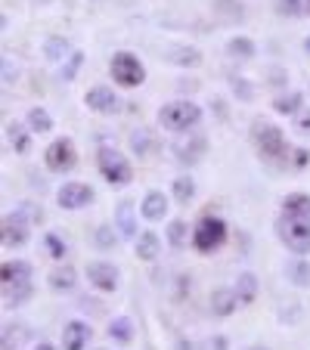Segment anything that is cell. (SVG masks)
I'll list each match as a JSON object with an SVG mask.
<instances>
[{
  "label": "cell",
  "instance_id": "1",
  "mask_svg": "<svg viewBox=\"0 0 310 350\" xmlns=\"http://www.w3.org/2000/svg\"><path fill=\"white\" fill-rule=\"evenodd\" d=\"M198 121H202V109H198L196 103H190V99H174V103L159 109V124L165 127V131L183 133V131H190V127H196Z\"/></svg>",
  "mask_w": 310,
  "mask_h": 350
},
{
  "label": "cell",
  "instance_id": "2",
  "mask_svg": "<svg viewBox=\"0 0 310 350\" xmlns=\"http://www.w3.org/2000/svg\"><path fill=\"white\" fill-rule=\"evenodd\" d=\"M251 139H255L257 152L270 161H283L289 155V146H285V137L279 127H273L270 121H255L251 127Z\"/></svg>",
  "mask_w": 310,
  "mask_h": 350
},
{
  "label": "cell",
  "instance_id": "3",
  "mask_svg": "<svg viewBox=\"0 0 310 350\" xmlns=\"http://www.w3.org/2000/svg\"><path fill=\"white\" fill-rule=\"evenodd\" d=\"M96 165H99V174L106 177V183H112V186H127L133 180L131 161H127L118 149H112V146H103V149H99Z\"/></svg>",
  "mask_w": 310,
  "mask_h": 350
},
{
  "label": "cell",
  "instance_id": "4",
  "mask_svg": "<svg viewBox=\"0 0 310 350\" xmlns=\"http://www.w3.org/2000/svg\"><path fill=\"white\" fill-rule=\"evenodd\" d=\"M279 239L295 254H310V217H285L276 224Z\"/></svg>",
  "mask_w": 310,
  "mask_h": 350
},
{
  "label": "cell",
  "instance_id": "5",
  "mask_svg": "<svg viewBox=\"0 0 310 350\" xmlns=\"http://www.w3.org/2000/svg\"><path fill=\"white\" fill-rule=\"evenodd\" d=\"M227 242V224L220 217H202L192 230V248L202 254L218 252L220 245Z\"/></svg>",
  "mask_w": 310,
  "mask_h": 350
},
{
  "label": "cell",
  "instance_id": "6",
  "mask_svg": "<svg viewBox=\"0 0 310 350\" xmlns=\"http://www.w3.org/2000/svg\"><path fill=\"white\" fill-rule=\"evenodd\" d=\"M112 78H115V84H121V87H140L146 81V68H143V62L137 59L133 53H115L112 56Z\"/></svg>",
  "mask_w": 310,
  "mask_h": 350
},
{
  "label": "cell",
  "instance_id": "7",
  "mask_svg": "<svg viewBox=\"0 0 310 350\" xmlns=\"http://www.w3.org/2000/svg\"><path fill=\"white\" fill-rule=\"evenodd\" d=\"M44 161L50 171H72L75 161H78V155H75V143L68 137H60L53 139V143L47 146V152H44Z\"/></svg>",
  "mask_w": 310,
  "mask_h": 350
},
{
  "label": "cell",
  "instance_id": "8",
  "mask_svg": "<svg viewBox=\"0 0 310 350\" xmlns=\"http://www.w3.org/2000/svg\"><path fill=\"white\" fill-rule=\"evenodd\" d=\"M56 202L66 211H78V208H87L93 202V189L87 183H62L56 192Z\"/></svg>",
  "mask_w": 310,
  "mask_h": 350
},
{
  "label": "cell",
  "instance_id": "9",
  "mask_svg": "<svg viewBox=\"0 0 310 350\" xmlns=\"http://www.w3.org/2000/svg\"><path fill=\"white\" fill-rule=\"evenodd\" d=\"M87 279H90V285L99 288V291H115L118 288V270H115L112 264H106V260H93V264H87Z\"/></svg>",
  "mask_w": 310,
  "mask_h": 350
},
{
  "label": "cell",
  "instance_id": "10",
  "mask_svg": "<svg viewBox=\"0 0 310 350\" xmlns=\"http://www.w3.org/2000/svg\"><path fill=\"white\" fill-rule=\"evenodd\" d=\"M28 242V220L22 217L19 211L7 214L3 217V245L7 248H19V245Z\"/></svg>",
  "mask_w": 310,
  "mask_h": 350
},
{
  "label": "cell",
  "instance_id": "11",
  "mask_svg": "<svg viewBox=\"0 0 310 350\" xmlns=\"http://www.w3.org/2000/svg\"><path fill=\"white\" fill-rule=\"evenodd\" d=\"M93 338L90 323H81V319H72V323L62 329V347L66 350H84Z\"/></svg>",
  "mask_w": 310,
  "mask_h": 350
},
{
  "label": "cell",
  "instance_id": "12",
  "mask_svg": "<svg viewBox=\"0 0 310 350\" xmlns=\"http://www.w3.org/2000/svg\"><path fill=\"white\" fill-rule=\"evenodd\" d=\"M84 103H87V109H93L99 115H109L118 109V96L112 93V87H90L84 93Z\"/></svg>",
  "mask_w": 310,
  "mask_h": 350
},
{
  "label": "cell",
  "instance_id": "13",
  "mask_svg": "<svg viewBox=\"0 0 310 350\" xmlns=\"http://www.w3.org/2000/svg\"><path fill=\"white\" fill-rule=\"evenodd\" d=\"M140 214L146 220H162L168 214V196L159 189H149L143 196V202H140Z\"/></svg>",
  "mask_w": 310,
  "mask_h": 350
},
{
  "label": "cell",
  "instance_id": "14",
  "mask_svg": "<svg viewBox=\"0 0 310 350\" xmlns=\"http://www.w3.org/2000/svg\"><path fill=\"white\" fill-rule=\"evenodd\" d=\"M115 224H118L121 239H137V214H133V202H118V208H115Z\"/></svg>",
  "mask_w": 310,
  "mask_h": 350
},
{
  "label": "cell",
  "instance_id": "15",
  "mask_svg": "<svg viewBox=\"0 0 310 350\" xmlns=\"http://www.w3.org/2000/svg\"><path fill=\"white\" fill-rule=\"evenodd\" d=\"M0 282L3 285L31 282V264H25V260H7V264L0 267Z\"/></svg>",
  "mask_w": 310,
  "mask_h": 350
},
{
  "label": "cell",
  "instance_id": "16",
  "mask_svg": "<svg viewBox=\"0 0 310 350\" xmlns=\"http://www.w3.org/2000/svg\"><path fill=\"white\" fill-rule=\"evenodd\" d=\"M211 313L214 317H230L233 310L239 307V297H236V288H214L211 291Z\"/></svg>",
  "mask_w": 310,
  "mask_h": 350
},
{
  "label": "cell",
  "instance_id": "17",
  "mask_svg": "<svg viewBox=\"0 0 310 350\" xmlns=\"http://www.w3.org/2000/svg\"><path fill=\"white\" fill-rule=\"evenodd\" d=\"M133 252H137L140 260H155L162 252V239L155 236V232H140V236L133 239Z\"/></svg>",
  "mask_w": 310,
  "mask_h": 350
},
{
  "label": "cell",
  "instance_id": "18",
  "mask_svg": "<svg viewBox=\"0 0 310 350\" xmlns=\"http://www.w3.org/2000/svg\"><path fill=\"white\" fill-rule=\"evenodd\" d=\"M283 214L285 217H310V196L307 192H292V196H285Z\"/></svg>",
  "mask_w": 310,
  "mask_h": 350
},
{
  "label": "cell",
  "instance_id": "19",
  "mask_svg": "<svg viewBox=\"0 0 310 350\" xmlns=\"http://www.w3.org/2000/svg\"><path fill=\"white\" fill-rule=\"evenodd\" d=\"M236 297H239V307H248L257 297V276L255 273H239L236 276Z\"/></svg>",
  "mask_w": 310,
  "mask_h": 350
},
{
  "label": "cell",
  "instance_id": "20",
  "mask_svg": "<svg viewBox=\"0 0 310 350\" xmlns=\"http://www.w3.org/2000/svg\"><path fill=\"white\" fill-rule=\"evenodd\" d=\"M168 62H174L180 68H196L202 62V53H198L196 46H171L168 50Z\"/></svg>",
  "mask_w": 310,
  "mask_h": 350
},
{
  "label": "cell",
  "instance_id": "21",
  "mask_svg": "<svg viewBox=\"0 0 310 350\" xmlns=\"http://www.w3.org/2000/svg\"><path fill=\"white\" fill-rule=\"evenodd\" d=\"M25 124H28V131H31V133H50V131H53V118H50V112H47V109H40V106L28 109Z\"/></svg>",
  "mask_w": 310,
  "mask_h": 350
},
{
  "label": "cell",
  "instance_id": "22",
  "mask_svg": "<svg viewBox=\"0 0 310 350\" xmlns=\"http://www.w3.org/2000/svg\"><path fill=\"white\" fill-rule=\"evenodd\" d=\"M47 282H50L53 291H72L75 282H78V273H75L72 267H60V270H53L47 276Z\"/></svg>",
  "mask_w": 310,
  "mask_h": 350
},
{
  "label": "cell",
  "instance_id": "23",
  "mask_svg": "<svg viewBox=\"0 0 310 350\" xmlns=\"http://www.w3.org/2000/svg\"><path fill=\"white\" fill-rule=\"evenodd\" d=\"M31 297V282L22 285H3V307H22Z\"/></svg>",
  "mask_w": 310,
  "mask_h": 350
},
{
  "label": "cell",
  "instance_id": "24",
  "mask_svg": "<svg viewBox=\"0 0 310 350\" xmlns=\"http://www.w3.org/2000/svg\"><path fill=\"white\" fill-rule=\"evenodd\" d=\"M285 279H289L295 288H307L310 285V264L307 260H292V264H285Z\"/></svg>",
  "mask_w": 310,
  "mask_h": 350
},
{
  "label": "cell",
  "instance_id": "25",
  "mask_svg": "<svg viewBox=\"0 0 310 350\" xmlns=\"http://www.w3.org/2000/svg\"><path fill=\"white\" fill-rule=\"evenodd\" d=\"M44 56L50 62H62V59H68V56H72V46H68L66 38H47L44 40Z\"/></svg>",
  "mask_w": 310,
  "mask_h": 350
},
{
  "label": "cell",
  "instance_id": "26",
  "mask_svg": "<svg viewBox=\"0 0 310 350\" xmlns=\"http://www.w3.org/2000/svg\"><path fill=\"white\" fill-rule=\"evenodd\" d=\"M7 139L13 143L16 152H28V149H31V137H28V131L19 124V121H10L7 124Z\"/></svg>",
  "mask_w": 310,
  "mask_h": 350
},
{
  "label": "cell",
  "instance_id": "27",
  "mask_svg": "<svg viewBox=\"0 0 310 350\" xmlns=\"http://www.w3.org/2000/svg\"><path fill=\"white\" fill-rule=\"evenodd\" d=\"M109 338L112 341H118V344H127L133 338V325H131V319L127 317H115L112 323H109Z\"/></svg>",
  "mask_w": 310,
  "mask_h": 350
},
{
  "label": "cell",
  "instance_id": "28",
  "mask_svg": "<svg viewBox=\"0 0 310 350\" xmlns=\"http://www.w3.org/2000/svg\"><path fill=\"white\" fill-rule=\"evenodd\" d=\"M301 106H304V96H301V93H283V96L273 99V109H276L279 115H295Z\"/></svg>",
  "mask_w": 310,
  "mask_h": 350
},
{
  "label": "cell",
  "instance_id": "29",
  "mask_svg": "<svg viewBox=\"0 0 310 350\" xmlns=\"http://www.w3.org/2000/svg\"><path fill=\"white\" fill-rule=\"evenodd\" d=\"M227 53L236 56V59H251V56H255V40L251 38H233L230 44H227Z\"/></svg>",
  "mask_w": 310,
  "mask_h": 350
},
{
  "label": "cell",
  "instance_id": "30",
  "mask_svg": "<svg viewBox=\"0 0 310 350\" xmlns=\"http://www.w3.org/2000/svg\"><path fill=\"white\" fill-rule=\"evenodd\" d=\"M131 146H133V152H137V155H149L152 149H155V137H152L149 131H143V127H140V131L131 133Z\"/></svg>",
  "mask_w": 310,
  "mask_h": 350
},
{
  "label": "cell",
  "instance_id": "31",
  "mask_svg": "<svg viewBox=\"0 0 310 350\" xmlns=\"http://www.w3.org/2000/svg\"><path fill=\"white\" fill-rule=\"evenodd\" d=\"M192 196H196V180L190 177V174H183V177H177L174 180V198L177 202H192Z\"/></svg>",
  "mask_w": 310,
  "mask_h": 350
},
{
  "label": "cell",
  "instance_id": "32",
  "mask_svg": "<svg viewBox=\"0 0 310 350\" xmlns=\"http://www.w3.org/2000/svg\"><path fill=\"white\" fill-rule=\"evenodd\" d=\"M44 245H47V254H50V258H56V260H62V258H66V252H68L66 239H60L56 232H47Z\"/></svg>",
  "mask_w": 310,
  "mask_h": 350
},
{
  "label": "cell",
  "instance_id": "33",
  "mask_svg": "<svg viewBox=\"0 0 310 350\" xmlns=\"http://www.w3.org/2000/svg\"><path fill=\"white\" fill-rule=\"evenodd\" d=\"M81 62H84V53H78V50H72V56H68V62L60 68V78H62V81H75V75H78Z\"/></svg>",
  "mask_w": 310,
  "mask_h": 350
},
{
  "label": "cell",
  "instance_id": "34",
  "mask_svg": "<svg viewBox=\"0 0 310 350\" xmlns=\"http://www.w3.org/2000/svg\"><path fill=\"white\" fill-rule=\"evenodd\" d=\"M230 87H233V93H236V99H242V103H251V99H255V87H251L245 78H230Z\"/></svg>",
  "mask_w": 310,
  "mask_h": 350
},
{
  "label": "cell",
  "instance_id": "35",
  "mask_svg": "<svg viewBox=\"0 0 310 350\" xmlns=\"http://www.w3.org/2000/svg\"><path fill=\"white\" fill-rule=\"evenodd\" d=\"M214 7H218V13H224L227 19H242V7H239L236 0H214Z\"/></svg>",
  "mask_w": 310,
  "mask_h": 350
},
{
  "label": "cell",
  "instance_id": "36",
  "mask_svg": "<svg viewBox=\"0 0 310 350\" xmlns=\"http://www.w3.org/2000/svg\"><path fill=\"white\" fill-rule=\"evenodd\" d=\"M115 242H118V236L112 232V226H109V224L99 226V230H96V245H99V248H115Z\"/></svg>",
  "mask_w": 310,
  "mask_h": 350
},
{
  "label": "cell",
  "instance_id": "37",
  "mask_svg": "<svg viewBox=\"0 0 310 350\" xmlns=\"http://www.w3.org/2000/svg\"><path fill=\"white\" fill-rule=\"evenodd\" d=\"M183 236H186V220H174V224L168 226V239H171V245H183Z\"/></svg>",
  "mask_w": 310,
  "mask_h": 350
},
{
  "label": "cell",
  "instance_id": "38",
  "mask_svg": "<svg viewBox=\"0 0 310 350\" xmlns=\"http://www.w3.org/2000/svg\"><path fill=\"white\" fill-rule=\"evenodd\" d=\"M279 13H285V16L304 13V0H279Z\"/></svg>",
  "mask_w": 310,
  "mask_h": 350
},
{
  "label": "cell",
  "instance_id": "39",
  "mask_svg": "<svg viewBox=\"0 0 310 350\" xmlns=\"http://www.w3.org/2000/svg\"><path fill=\"white\" fill-rule=\"evenodd\" d=\"M205 350H227V338L224 335H214L205 341Z\"/></svg>",
  "mask_w": 310,
  "mask_h": 350
},
{
  "label": "cell",
  "instance_id": "40",
  "mask_svg": "<svg viewBox=\"0 0 310 350\" xmlns=\"http://www.w3.org/2000/svg\"><path fill=\"white\" fill-rule=\"evenodd\" d=\"M16 78H19V75H16V66H10V59H3V81H7V84H13Z\"/></svg>",
  "mask_w": 310,
  "mask_h": 350
},
{
  "label": "cell",
  "instance_id": "41",
  "mask_svg": "<svg viewBox=\"0 0 310 350\" xmlns=\"http://www.w3.org/2000/svg\"><path fill=\"white\" fill-rule=\"evenodd\" d=\"M298 131H304V133H307V131H310V112L298 115Z\"/></svg>",
  "mask_w": 310,
  "mask_h": 350
},
{
  "label": "cell",
  "instance_id": "42",
  "mask_svg": "<svg viewBox=\"0 0 310 350\" xmlns=\"http://www.w3.org/2000/svg\"><path fill=\"white\" fill-rule=\"evenodd\" d=\"M295 165H307V152H304V149L295 152Z\"/></svg>",
  "mask_w": 310,
  "mask_h": 350
},
{
  "label": "cell",
  "instance_id": "43",
  "mask_svg": "<svg viewBox=\"0 0 310 350\" xmlns=\"http://www.w3.org/2000/svg\"><path fill=\"white\" fill-rule=\"evenodd\" d=\"M34 350H56V347H53V344H47V341H40V344H38V347H34Z\"/></svg>",
  "mask_w": 310,
  "mask_h": 350
},
{
  "label": "cell",
  "instance_id": "44",
  "mask_svg": "<svg viewBox=\"0 0 310 350\" xmlns=\"http://www.w3.org/2000/svg\"><path fill=\"white\" fill-rule=\"evenodd\" d=\"M304 50H307V53H310V38H304Z\"/></svg>",
  "mask_w": 310,
  "mask_h": 350
},
{
  "label": "cell",
  "instance_id": "45",
  "mask_svg": "<svg viewBox=\"0 0 310 350\" xmlns=\"http://www.w3.org/2000/svg\"><path fill=\"white\" fill-rule=\"evenodd\" d=\"M304 13H310V0H304Z\"/></svg>",
  "mask_w": 310,
  "mask_h": 350
}]
</instances>
